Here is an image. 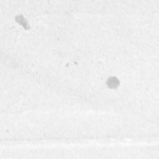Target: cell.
<instances>
[{
    "label": "cell",
    "instance_id": "6da1fadb",
    "mask_svg": "<svg viewBox=\"0 0 159 159\" xmlns=\"http://www.w3.org/2000/svg\"><path fill=\"white\" fill-rule=\"evenodd\" d=\"M108 85L110 88H116L119 85V81L116 77H111L108 80Z\"/></svg>",
    "mask_w": 159,
    "mask_h": 159
}]
</instances>
